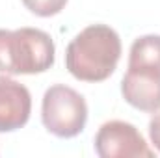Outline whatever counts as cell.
<instances>
[{"label": "cell", "mask_w": 160, "mask_h": 158, "mask_svg": "<svg viewBox=\"0 0 160 158\" xmlns=\"http://www.w3.org/2000/svg\"><path fill=\"white\" fill-rule=\"evenodd\" d=\"M121 58V39L106 24L84 28L67 45L65 67L82 82H102L118 67Z\"/></svg>", "instance_id": "1"}, {"label": "cell", "mask_w": 160, "mask_h": 158, "mask_svg": "<svg viewBox=\"0 0 160 158\" xmlns=\"http://www.w3.org/2000/svg\"><path fill=\"white\" fill-rule=\"evenodd\" d=\"M121 93L136 110H160V36H142L132 43Z\"/></svg>", "instance_id": "2"}, {"label": "cell", "mask_w": 160, "mask_h": 158, "mask_svg": "<svg viewBox=\"0 0 160 158\" xmlns=\"http://www.w3.org/2000/svg\"><path fill=\"white\" fill-rule=\"evenodd\" d=\"M54 63V41L39 28H0V73L36 75Z\"/></svg>", "instance_id": "3"}, {"label": "cell", "mask_w": 160, "mask_h": 158, "mask_svg": "<svg viewBox=\"0 0 160 158\" xmlns=\"http://www.w3.org/2000/svg\"><path fill=\"white\" fill-rule=\"evenodd\" d=\"M41 121L45 128L58 138H75L86 126V99L65 84L50 86L43 95Z\"/></svg>", "instance_id": "4"}, {"label": "cell", "mask_w": 160, "mask_h": 158, "mask_svg": "<svg viewBox=\"0 0 160 158\" xmlns=\"http://www.w3.org/2000/svg\"><path fill=\"white\" fill-rule=\"evenodd\" d=\"M95 153L101 158H155L140 130L127 121H106L95 136Z\"/></svg>", "instance_id": "5"}, {"label": "cell", "mask_w": 160, "mask_h": 158, "mask_svg": "<svg viewBox=\"0 0 160 158\" xmlns=\"http://www.w3.org/2000/svg\"><path fill=\"white\" fill-rule=\"evenodd\" d=\"M32 114V97L26 86L0 77V132H13L24 126Z\"/></svg>", "instance_id": "6"}, {"label": "cell", "mask_w": 160, "mask_h": 158, "mask_svg": "<svg viewBox=\"0 0 160 158\" xmlns=\"http://www.w3.org/2000/svg\"><path fill=\"white\" fill-rule=\"evenodd\" d=\"M22 4L38 17H52L65 7L67 0H22Z\"/></svg>", "instance_id": "7"}, {"label": "cell", "mask_w": 160, "mask_h": 158, "mask_svg": "<svg viewBox=\"0 0 160 158\" xmlns=\"http://www.w3.org/2000/svg\"><path fill=\"white\" fill-rule=\"evenodd\" d=\"M149 136H151L153 145L158 149L160 153V114H155L151 117V121H149Z\"/></svg>", "instance_id": "8"}]
</instances>
